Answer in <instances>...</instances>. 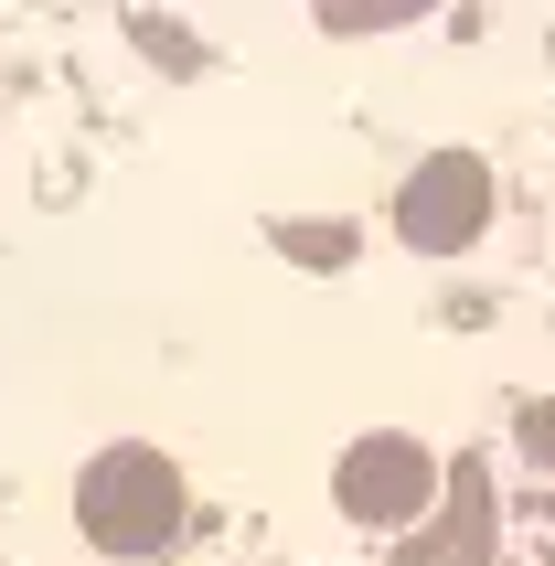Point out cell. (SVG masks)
<instances>
[{
    "instance_id": "5",
    "label": "cell",
    "mask_w": 555,
    "mask_h": 566,
    "mask_svg": "<svg viewBox=\"0 0 555 566\" xmlns=\"http://www.w3.org/2000/svg\"><path fill=\"white\" fill-rule=\"evenodd\" d=\"M524 460H534V471H555V396H534V407H524Z\"/></svg>"
},
{
    "instance_id": "1",
    "label": "cell",
    "mask_w": 555,
    "mask_h": 566,
    "mask_svg": "<svg viewBox=\"0 0 555 566\" xmlns=\"http://www.w3.org/2000/svg\"><path fill=\"white\" fill-rule=\"evenodd\" d=\"M75 524H86V545H107V556H160V545L182 535V471L160 460V449H96L86 481H75Z\"/></svg>"
},
{
    "instance_id": "4",
    "label": "cell",
    "mask_w": 555,
    "mask_h": 566,
    "mask_svg": "<svg viewBox=\"0 0 555 566\" xmlns=\"http://www.w3.org/2000/svg\"><path fill=\"white\" fill-rule=\"evenodd\" d=\"M278 247H289V256H300V268H342V256H353V224H278Z\"/></svg>"
},
{
    "instance_id": "3",
    "label": "cell",
    "mask_w": 555,
    "mask_h": 566,
    "mask_svg": "<svg viewBox=\"0 0 555 566\" xmlns=\"http://www.w3.org/2000/svg\"><path fill=\"white\" fill-rule=\"evenodd\" d=\"M332 492H342V513H353L364 535H396V524H417V513L438 503V460L417 439H396V428H374V439L342 449Z\"/></svg>"
},
{
    "instance_id": "2",
    "label": "cell",
    "mask_w": 555,
    "mask_h": 566,
    "mask_svg": "<svg viewBox=\"0 0 555 566\" xmlns=\"http://www.w3.org/2000/svg\"><path fill=\"white\" fill-rule=\"evenodd\" d=\"M396 224H406V247L460 256L470 235L492 224V160L481 150H428L406 171V192H396Z\"/></svg>"
}]
</instances>
